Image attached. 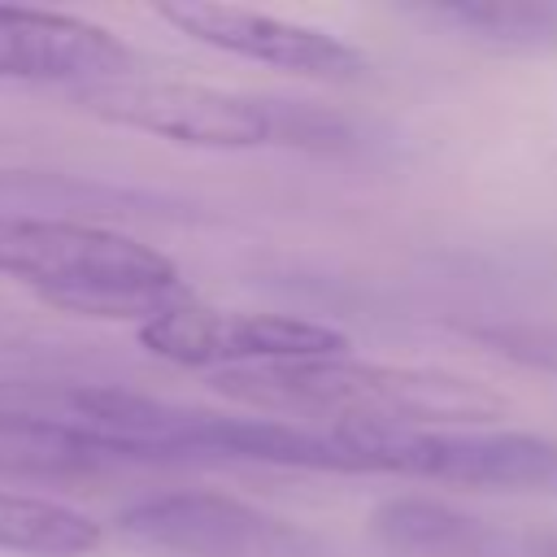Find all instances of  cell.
I'll return each instance as SVG.
<instances>
[{"label": "cell", "mask_w": 557, "mask_h": 557, "mask_svg": "<svg viewBox=\"0 0 557 557\" xmlns=\"http://www.w3.org/2000/svg\"><path fill=\"white\" fill-rule=\"evenodd\" d=\"M213 387L252 409L331 413L335 426H487L509 400L479 379L440 366H392L361 357H318L252 370H222Z\"/></svg>", "instance_id": "1"}, {"label": "cell", "mask_w": 557, "mask_h": 557, "mask_svg": "<svg viewBox=\"0 0 557 557\" xmlns=\"http://www.w3.org/2000/svg\"><path fill=\"white\" fill-rule=\"evenodd\" d=\"M0 278L26 283L48 305L83 318H135L191 300L178 265L122 231L87 218L0 213Z\"/></svg>", "instance_id": "2"}, {"label": "cell", "mask_w": 557, "mask_h": 557, "mask_svg": "<svg viewBox=\"0 0 557 557\" xmlns=\"http://www.w3.org/2000/svg\"><path fill=\"white\" fill-rule=\"evenodd\" d=\"M331 435L361 461V474H405L483 492L557 496V435L496 426H370L344 422Z\"/></svg>", "instance_id": "3"}, {"label": "cell", "mask_w": 557, "mask_h": 557, "mask_svg": "<svg viewBox=\"0 0 557 557\" xmlns=\"http://www.w3.org/2000/svg\"><path fill=\"white\" fill-rule=\"evenodd\" d=\"M74 104L96 122L157 135L183 148L209 152H248L274 144L270 96L226 91L187 78H109L91 87H74Z\"/></svg>", "instance_id": "4"}, {"label": "cell", "mask_w": 557, "mask_h": 557, "mask_svg": "<svg viewBox=\"0 0 557 557\" xmlns=\"http://www.w3.org/2000/svg\"><path fill=\"white\" fill-rule=\"evenodd\" d=\"M117 531L170 557H335L318 531L209 487L139 496L117 509Z\"/></svg>", "instance_id": "5"}, {"label": "cell", "mask_w": 557, "mask_h": 557, "mask_svg": "<svg viewBox=\"0 0 557 557\" xmlns=\"http://www.w3.org/2000/svg\"><path fill=\"white\" fill-rule=\"evenodd\" d=\"M139 344L174 366L191 370H252V366H283V361H318L344 357L352 339L313 318L296 313H248V309H213L200 300H178L148 322L135 326Z\"/></svg>", "instance_id": "6"}, {"label": "cell", "mask_w": 557, "mask_h": 557, "mask_svg": "<svg viewBox=\"0 0 557 557\" xmlns=\"http://www.w3.org/2000/svg\"><path fill=\"white\" fill-rule=\"evenodd\" d=\"M157 17L165 26H174L178 35L239 57V61H257L296 78H313V83H361L370 74V57L361 48H352L348 39L322 30V26H305V22H287L261 9H244V4H209V0H178V4H157Z\"/></svg>", "instance_id": "7"}, {"label": "cell", "mask_w": 557, "mask_h": 557, "mask_svg": "<svg viewBox=\"0 0 557 557\" xmlns=\"http://www.w3.org/2000/svg\"><path fill=\"white\" fill-rule=\"evenodd\" d=\"M135 52L100 22L0 4V83H65L91 87L126 78Z\"/></svg>", "instance_id": "8"}, {"label": "cell", "mask_w": 557, "mask_h": 557, "mask_svg": "<svg viewBox=\"0 0 557 557\" xmlns=\"http://www.w3.org/2000/svg\"><path fill=\"white\" fill-rule=\"evenodd\" d=\"M370 531L400 557H509L513 548L505 531L435 496L379 500L370 513Z\"/></svg>", "instance_id": "9"}, {"label": "cell", "mask_w": 557, "mask_h": 557, "mask_svg": "<svg viewBox=\"0 0 557 557\" xmlns=\"http://www.w3.org/2000/svg\"><path fill=\"white\" fill-rule=\"evenodd\" d=\"M117 466V453L70 418L0 409V474L4 479H83Z\"/></svg>", "instance_id": "10"}, {"label": "cell", "mask_w": 557, "mask_h": 557, "mask_svg": "<svg viewBox=\"0 0 557 557\" xmlns=\"http://www.w3.org/2000/svg\"><path fill=\"white\" fill-rule=\"evenodd\" d=\"M409 13L487 52L557 57V0H444L418 4Z\"/></svg>", "instance_id": "11"}, {"label": "cell", "mask_w": 557, "mask_h": 557, "mask_svg": "<svg viewBox=\"0 0 557 557\" xmlns=\"http://www.w3.org/2000/svg\"><path fill=\"white\" fill-rule=\"evenodd\" d=\"M165 205L183 209V200L113 187L74 174H39V170H0V213L22 218H74L78 213H165Z\"/></svg>", "instance_id": "12"}, {"label": "cell", "mask_w": 557, "mask_h": 557, "mask_svg": "<svg viewBox=\"0 0 557 557\" xmlns=\"http://www.w3.org/2000/svg\"><path fill=\"white\" fill-rule=\"evenodd\" d=\"M104 544V527L74 505L0 492V553L17 557H91Z\"/></svg>", "instance_id": "13"}, {"label": "cell", "mask_w": 557, "mask_h": 557, "mask_svg": "<svg viewBox=\"0 0 557 557\" xmlns=\"http://www.w3.org/2000/svg\"><path fill=\"white\" fill-rule=\"evenodd\" d=\"M474 344L487 352L527 366V370H548L557 374V322H535V318H496V322H474L466 326Z\"/></svg>", "instance_id": "14"}, {"label": "cell", "mask_w": 557, "mask_h": 557, "mask_svg": "<svg viewBox=\"0 0 557 557\" xmlns=\"http://www.w3.org/2000/svg\"><path fill=\"white\" fill-rule=\"evenodd\" d=\"M270 122H274V144L305 152H344L357 139L344 113L322 109L313 100H270Z\"/></svg>", "instance_id": "15"}, {"label": "cell", "mask_w": 557, "mask_h": 557, "mask_svg": "<svg viewBox=\"0 0 557 557\" xmlns=\"http://www.w3.org/2000/svg\"><path fill=\"white\" fill-rule=\"evenodd\" d=\"M527 557H557V531H544V535H527L522 540Z\"/></svg>", "instance_id": "16"}]
</instances>
